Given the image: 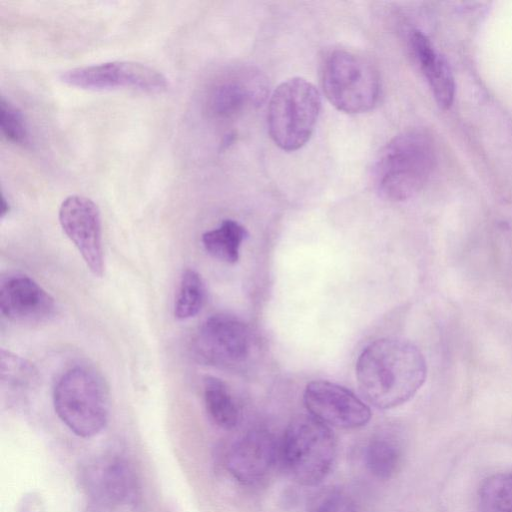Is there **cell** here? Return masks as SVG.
I'll return each mask as SVG.
<instances>
[{"label":"cell","instance_id":"21","mask_svg":"<svg viewBox=\"0 0 512 512\" xmlns=\"http://www.w3.org/2000/svg\"><path fill=\"white\" fill-rule=\"evenodd\" d=\"M1 384L10 390H27L38 382V371L28 360L1 349Z\"/></svg>","mask_w":512,"mask_h":512},{"label":"cell","instance_id":"20","mask_svg":"<svg viewBox=\"0 0 512 512\" xmlns=\"http://www.w3.org/2000/svg\"><path fill=\"white\" fill-rule=\"evenodd\" d=\"M478 512H512V473L494 474L483 481Z\"/></svg>","mask_w":512,"mask_h":512},{"label":"cell","instance_id":"2","mask_svg":"<svg viewBox=\"0 0 512 512\" xmlns=\"http://www.w3.org/2000/svg\"><path fill=\"white\" fill-rule=\"evenodd\" d=\"M435 160L434 143L427 132L420 129L404 131L377 154L372 167L374 188L385 199L407 200L426 184Z\"/></svg>","mask_w":512,"mask_h":512},{"label":"cell","instance_id":"17","mask_svg":"<svg viewBox=\"0 0 512 512\" xmlns=\"http://www.w3.org/2000/svg\"><path fill=\"white\" fill-rule=\"evenodd\" d=\"M203 384L208 415L217 426L225 430L233 429L238 423L239 412L227 385L213 376L206 377Z\"/></svg>","mask_w":512,"mask_h":512},{"label":"cell","instance_id":"9","mask_svg":"<svg viewBox=\"0 0 512 512\" xmlns=\"http://www.w3.org/2000/svg\"><path fill=\"white\" fill-rule=\"evenodd\" d=\"M59 222L88 269L96 277H102L105 263L98 206L85 196L70 195L60 205Z\"/></svg>","mask_w":512,"mask_h":512},{"label":"cell","instance_id":"18","mask_svg":"<svg viewBox=\"0 0 512 512\" xmlns=\"http://www.w3.org/2000/svg\"><path fill=\"white\" fill-rule=\"evenodd\" d=\"M416 64L426 77L438 106L448 109L454 100L455 81L447 60L434 50Z\"/></svg>","mask_w":512,"mask_h":512},{"label":"cell","instance_id":"5","mask_svg":"<svg viewBox=\"0 0 512 512\" xmlns=\"http://www.w3.org/2000/svg\"><path fill=\"white\" fill-rule=\"evenodd\" d=\"M321 108L320 94L306 79L294 77L273 92L268 107V131L274 143L295 151L310 139Z\"/></svg>","mask_w":512,"mask_h":512},{"label":"cell","instance_id":"10","mask_svg":"<svg viewBox=\"0 0 512 512\" xmlns=\"http://www.w3.org/2000/svg\"><path fill=\"white\" fill-rule=\"evenodd\" d=\"M304 404L313 417L337 428H359L371 418L370 408L361 399L329 381L310 382L304 391Z\"/></svg>","mask_w":512,"mask_h":512},{"label":"cell","instance_id":"22","mask_svg":"<svg viewBox=\"0 0 512 512\" xmlns=\"http://www.w3.org/2000/svg\"><path fill=\"white\" fill-rule=\"evenodd\" d=\"M0 128L10 142L21 146L29 144V131L22 112L4 97L0 100Z\"/></svg>","mask_w":512,"mask_h":512},{"label":"cell","instance_id":"11","mask_svg":"<svg viewBox=\"0 0 512 512\" xmlns=\"http://www.w3.org/2000/svg\"><path fill=\"white\" fill-rule=\"evenodd\" d=\"M56 310L54 298L26 275H11L0 286L1 314L14 323L36 324L51 318Z\"/></svg>","mask_w":512,"mask_h":512},{"label":"cell","instance_id":"24","mask_svg":"<svg viewBox=\"0 0 512 512\" xmlns=\"http://www.w3.org/2000/svg\"><path fill=\"white\" fill-rule=\"evenodd\" d=\"M10 211V205L8 201L5 199L4 194H1V218H4Z\"/></svg>","mask_w":512,"mask_h":512},{"label":"cell","instance_id":"16","mask_svg":"<svg viewBox=\"0 0 512 512\" xmlns=\"http://www.w3.org/2000/svg\"><path fill=\"white\" fill-rule=\"evenodd\" d=\"M248 233L244 226L232 219H226L212 230L202 235L205 250L214 258L228 263H236L239 250Z\"/></svg>","mask_w":512,"mask_h":512},{"label":"cell","instance_id":"6","mask_svg":"<svg viewBox=\"0 0 512 512\" xmlns=\"http://www.w3.org/2000/svg\"><path fill=\"white\" fill-rule=\"evenodd\" d=\"M337 453L334 434L312 415H300L287 426L282 457L291 476L300 484L314 486L330 473Z\"/></svg>","mask_w":512,"mask_h":512},{"label":"cell","instance_id":"3","mask_svg":"<svg viewBox=\"0 0 512 512\" xmlns=\"http://www.w3.org/2000/svg\"><path fill=\"white\" fill-rule=\"evenodd\" d=\"M53 404L60 420L79 437L97 435L109 419L108 387L100 374L85 366L61 375L54 387Z\"/></svg>","mask_w":512,"mask_h":512},{"label":"cell","instance_id":"13","mask_svg":"<svg viewBox=\"0 0 512 512\" xmlns=\"http://www.w3.org/2000/svg\"><path fill=\"white\" fill-rule=\"evenodd\" d=\"M276 457L277 445L273 434L257 428L245 433L230 447L225 465L237 481L253 484L270 472Z\"/></svg>","mask_w":512,"mask_h":512},{"label":"cell","instance_id":"19","mask_svg":"<svg viewBox=\"0 0 512 512\" xmlns=\"http://www.w3.org/2000/svg\"><path fill=\"white\" fill-rule=\"evenodd\" d=\"M205 302V285L200 274L186 269L181 276L174 305V316L187 320L196 316Z\"/></svg>","mask_w":512,"mask_h":512},{"label":"cell","instance_id":"8","mask_svg":"<svg viewBox=\"0 0 512 512\" xmlns=\"http://www.w3.org/2000/svg\"><path fill=\"white\" fill-rule=\"evenodd\" d=\"M60 80L86 90L130 88L149 93L165 91L169 85L160 71L134 61H111L72 68L63 72Z\"/></svg>","mask_w":512,"mask_h":512},{"label":"cell","instance_id":"12","mask_svg":"<svg viewBox=\"0 0 512 512\" xmlns=\"http://www.w3.org/2000/svg\"><path fill=\"white\" fill-rule=\"evenodd\" d=\"M267 95V83L253 68L238 71L215 83L208 92V112L221 119L232 118L246 108L261 105Z\"/></svg>","mask_w":512,"mask_h":512},{"label":"cell","instance_id":"1","mask_svg":"<svg viewBox=\"0 0 512 512\" xmlns=\"http://www.w3.org/2000/svg\"><path fill=\"white\" fill-rule=\"evenodd\" d=\"M426 361L412 343L378 339L363 349L356 363V379L365 399L379 409L410 400L425 382Z\"/></svg>","mask_w":512,"mask_h":512},{"label":"cell","instance_id":"15","mask_svg":"<svg viewBox=\"0 0 512 512\" xmlns=\"http://www.w3.org/2000/svg\"><path fill=\"white\" fill-rule=\"evenodd\" d=\"M403 458V447L399 438L390 432L375 434L365 449V464L377 479L388 480L399 471Z\"/></svg>","mask_w":512,"mask_h":512},{"label":"cell","instance_id":"23","mask_svg":"<svg viewBox=\"0 0 512 512\" xmlns=\"http://www.w3.org/2000/svg\"><path fill=\"white\" fill-rule=\"evenodd\" d=\"M311 512H357V507L345 491L329 488L319 492L311 502Z\"/></svg>","mask_w":512,"mask_h":512},{"label":"cell","instance_id":"7","mask_svg":"<svg viewBox=\"0 0 512 512\" xmlns=\"http://www.w3.org/2000/svg\"><path fill=\"white\" fill-rule=\"evenodd\" d=\"M252 337L248 326L227 314L207 318L192 339V352L208 365L232 368L249 358Z\"/></svg>","mask_w":512,"mask_h":512},{"label":"cell","instance_id":"4","mask_svg":"<svg viewBox=\"0 0 512 512\" xmlns=\"http://www.w3.org/2000/svg\"><path fill=\"white\" fill-rule=\"evenodd\" d=\"M321 84L328 101L348 114L365 113L380 97V76L365 56L346 49L329 51L321 64Z\"/></svg>","mask_w":512,"mask_h":512},{"label":"cell","instance_id":"14","mask_svg":"<svg viewBox=\"0 0 512 512\" xmlns=\"http://www.w3.org/2000/svg\"><path fill=\"white\" fill-rule=\"evenodd\" d=\"M89 487L101 500L113 504L133 503L137 495V481L130 465L118 457L93 464L88 471Z\"/></svg>","mask_w":512,"mask_h":512}]
</instances>
